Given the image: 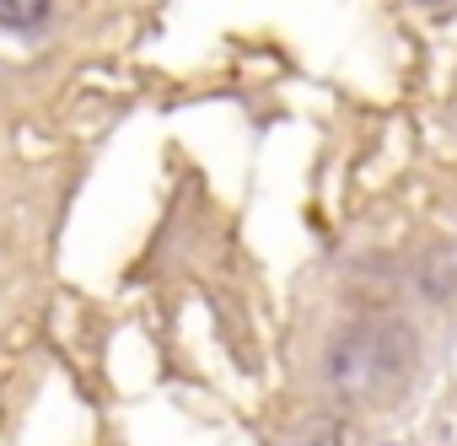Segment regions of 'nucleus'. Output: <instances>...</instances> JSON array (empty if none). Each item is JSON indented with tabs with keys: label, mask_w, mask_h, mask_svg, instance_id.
I'll use <instances>...</instances> for the list:
<instances>
[{
	"label": "nucleus",
	"mask_w": 457,
	"mask_h": 446,
	"mask_svg": "<svg viewBox=\"0 0 457 446\" xmlns=\"http://www.w3.org/2000/svg\"><path fill=\"white\" fill-rule=\"evenodd\" d=\"M414 360V344L403 334V323H371V328H355L334 344V387L345 398H377L398 382V371Z\"/></svg>",
	"instance_id": "obj_1"
},
{
	"label": "nucleus",
	"mask_w": 457,
	"mask_h": 446,
	"mask_svg": "<svg viewBox=\"0 0 457 446\" xmlns=\"http://www.w3.org/2000/svg\"><path fill=\"white\" fill-rule=\"evenodd\" d=\"M44 22H49V0H0V28L38 33Z\"/></svg>",
	"instance_id": "obj_2"
},
{
	"label": "nucleus",
	"mask_w": 457,
	"mask_h": 446,
	"mask_svg": "<svg viewBox=\"0 0 457 446\" xmlns=\"http://www.w3.org/2000/svg\"><path fill=\"white\" fill-rule=\"evenodd\" d=\"M307 446H339V435H318V441H307Z\"/></svg>",
	"instance_id": "obj_3"
}]
</instances>
